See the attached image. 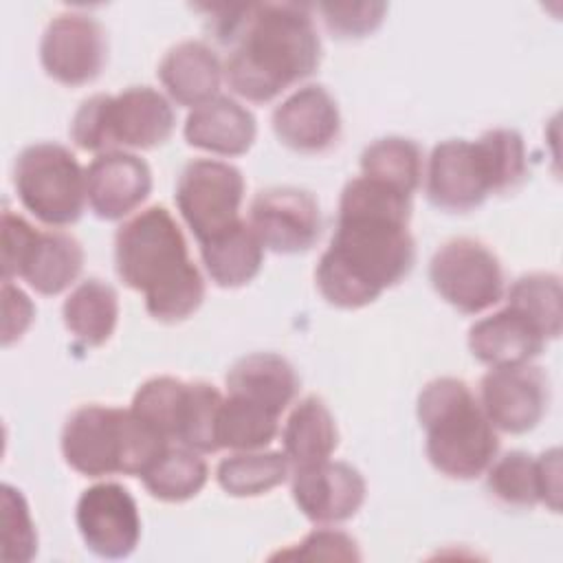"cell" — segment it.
I'll list each match as a JSON object with an SVG mask.
<instances>
[{"label":"cell","instance_id":"1","mask_svg":"<svg viewBox=\"0 0 563 563\" xmlns=\"http://www.w3.org/2000/svg\"><path fill=\"white\" fill-rule=\"evenodd\" d=\"M409 216V194L365 176L343 187L336 231L314 271L328 303L363 308L409 275L416 260Z\"/></svg>","mask_w":563,"mask_h":563},{"label":"cell","instance_id":"2","mask_svg":"<svg viewBox=\"0 0 563 563\" xmlns=\"http://www.w3.org/2000/svg\"><path fill=\"white\" fill-rule=\"evenodd\" d=\"M213 31L233 51L224 64L229 88L246 101L266 103L314 73L321 42L308 7L260 2L222 7Z\"/></svg>","mask_w":563,"mask_h":563},{"label":"cell","instance_id":"3","mask_svg":"<svg viewBox=\"0 0 563 563\" xmlns=\"http://www.w3.org/2000/svg\"><path fill=\"white\" fill-rule=\"evenodd\" d=\"M114 266L128 288L143 292L145 310L156 321H183L205 299V279L165 207H150L117 231Z\"/></svg>","mask_w":563,"mask_h":563},{"label":"cell","instance_id":"4","mask_svg":"<svg viewBox=\"0 0 563 563\" xmlns=\"http://www.w3.org/2000/svg\"><path fill=\"white\" fill-rule=\"evenodd\" d=\"M416 411L435 471L453 479H473L493 464L499 449L495 427L464 380L442 376L427 383Z\"/></svg>","mask_w":563,"mask_h":563},{"label":"cell","instance_id":"5","mask_svg":"<svg viewBox=\"0 0 563 563\" xmlns=\"http://www.w3.org/2000/svg\"><path fill=\"white\" fill-rule=\"evenodd\" d=\"M169 442L143 422L132 409L84 405L62 429L66 464L86 475H143Z\"/></svg>","mask_w":563,"mask_h":563},{"label":"cell","instance_id":"6","mask_svg":"<svg viewBox=\"0 0 563 563\" xmlns=\"http://www.w3.org/2000/svg\"><path fill=\"white\" fill-rule=\"evenodd\" d=\"M169 101L150 86H132L119 95H92L70 123V139L86 152H117L119 147L150 150L174 132Z\"/></svg>","mask_w":563,"mask_h":563},{"label":"cell","instance_id":"7","mask_svg":"<svg viewBox=\"0 0 563 563\" xmlns=\"http://www.w3.org/2000/svg\"><path fill=\"white\" fill-rule=\"evenodd\" d=\"M13 185L24 209L48 227L73 224L84 211L86 169L59 143L24 147L15 158Z\"/></svg>","mask_w":563,"mask_h":563},{"label":"cell","instance_id":"8","mask_svg":"<svg viewBox=\"0 0 563 563\" xmlns=\"http://www.w3.org/2000/svg\"><path fill=\"white\" fill-rule=\"evenodd\" d=\"M84 268L81 244L62 231H37L11 209L2 211V279L22 277L40 295H59Z\"/></svg>","mask_w":563,"mask_h":563},{"label":"cell","instance_id":"9","mask_svg":"<svg viewBox=\"0 0 563 563\" xmlns=\"http://www.w3.org/2000/svg\"><path fill=\"white\" fill-rule=\"evenodd\" d=\"M429 279L435 292L464 314H477L504 297L497 255L471 238L444 242L431 257Z\"/></svg>","mask_w":563,"mask_h":563},{"label":"cell","instance_id":"10","mask_svg":"<svg viewBox=\"0 0 563 563\" xmlns=\"http://www.w3.org/2000/svg\"><path fill=\"white\" fill-rule=\"evenodd\" d=\"M174 198L183 220L202 244L240 222L244 178L224 161L196 158L180 172Z\"/></svg>","mask_w":563,"mask_h":563},{"label":"cell","instance_id":"11","mask_svg":"<svg viewBox=\"0 0 563 563\" xmlns=\"http://www.w3.org/2000/svg\"><path fill=\"white\" fill-rule=\"evenodd\" d=\"M550 383L530 363L490 367L479 383V405L490 424L506 433L532 431L548 411Z\"/></svg>","mask_w":563,"mask_h":563},{"label":"cell","instance_id":"12","mask_svg":"<svg viewBox=\"0 0 563 563\" xmlns=\"http://www.w3.org/2000/svg\"><path fill=\"white\" fill-rule=\"evenodd\" d=\"M108 55L103 26L86 13L55 15L40 42V62L64 86H84L99 77Z\"/></svg>","mask_w":563,"mask_h":563},{"label":"cell","instance_id":"13","mask_svg":"<svg viewBox=\"0 0 563 563\" xmlns=\"http://www.w3.org/2000/svg\"><path fill=\"white\" fill-rule=\"evenodd\" d=\"M79 534L101 559L128 556L141 539V517L134 497L121 484L86 488L75 510Z\"/></svg>","mask_w":563,"mask_h":563},{"label":"cell","instance_id":"14","mask_svg":"<svg viewBox=\"0 0 563 563\" xmlns=\"http://www.w3.org/2000/svg\"><path fill=\"white\" fill-rule=\"evenodd\" d=\"M249 224L275 253H303L321 233V211L312 194L297 187H271L251 202Z\"/></svg>","mask_w":563,"mask_h":563},{"label":"cell","instance_id":"15","mask_svg":"<svg viewBox=\"0 0 563 563\" xmlns=\"http://www.w3.org/2000/svg\"><path fill=\"white\" fill-rule=\"evenodd\" d=\"M363 475L345 462H319L295 468L292 499L312 523H341L358 512L365 501Z\"/></svg>","mask_w":563,"mask_h":563},{"label":"cell","instance_id":"16","mask_svg":"<svg viewBox=\"0 0 563 563\" xmlns=\"http://www.w3.org/2000/svg\"><path fill=\"white\" fill-rule=\"evenodd\" d=\"M152 191V172L136 154L117 150L99 154L86 169V200L97 218L121 220Z\"/></svg>","mask_w":563,"mask_h":563},{"label":"cell","instance_id":"17","mask_svg":"<svg viewBox=\"0 0 563 563\" xmlns=\"http://www.w3.org/2000/svg\"><path fill=\"white\" fill-rule=\"evenodd\" d=\"M427 196L444 211H468L490 196L473 141L449 139L433 147L427 165Z\"/></svg>","mask_w":563,"mask_h":563},{"label":"cell","instance_id":"18","mask_svg":"<svg viewBox=\"0 0 563 563\" xmlns=\"http://www.w3.org/2000/svg\"><path fill=\"white\" fill-rule=\"evenodd\" d=\"M273 132L295 152L319 154L339 139V106L323 86H303L273 110Z\"/></svg>","mask_w":563,"mask_h":563},{"label":"cell","instance_id":"19","mask_svg":"<svg viewBox=\"0 0 563 563\" xmlns=\"http://www.w3.org/2000/svg\"><path fill=\"white\" fill-rule=\"evenodd\" d=\"M545 343L543 332L510 306L475 321L468 330L471 354L490 367L530 363Z\"/></svg>","mask_w":563,"mask_h":563},{"label":"cell","instance_id":"20","mask_svg":"<svg viewBox=\"0 0 563 563\" xmlns=\"http://www.w3.org/2000/svg\"><path fill=\"white\" fill-rule=\"evenodd\" d=\"M183 132L191 147L220 156H240L251 150L257 125L242 103L218 95L189 112Z\"/></svg>","mask_w":563,"mask_h":563},{"label":"cell","instance_id":"21","mask_svg":"<svg viewBox=\"0 0 563 563\" xmlns=\"http://www.w3.org/2000/svg\"><path fill=\"white\" fill-rule=\"evenodd\" d=\"M224 68L205 42H180L172 46L161 66L158 79L167 95L187 108H198L218 97Z\"/></svg>","mask_w":563,"mask_h":563},{"label":"cell","instance_id":"22","mask_svg":"<svg viewBox=\"0 0 563 563\" xmlns=\"http://www.w3.org/2000/svg\"><path fill=\"white\" fill-rule=\"evenodd\" d=\"M299 389L295 367L279 354L253 352L233 363L227 374V394L260 405L277 416L292 402Z\"/></svg>","mask_w":563,"mask_h":563},{"label":"cell","instance_id":"23","mask_svg":"<svg viewBox=\"0 0 563 563\" xmlns=\"http://www.w3.org/2000/svg\"><path fill=\"white\" fill-rule=\"evenodd\" d=\"M202 264L220 288H238L249 284L262 268L264 244L249 222L240 220L231 229L200 244Z\"/></svg>","mask_w":563,"mask_h":563},{"label":"cell","instance_id":"24","mask_svg":"<svg viewBox=\"0 0 563 563\" xmlns=\"http://www.w3.org/2000/svg\"><path fill=\"white\" fill-rule=\"evenodd\" d=\"M282 438L284 455L295 468L330 460L339 444L336 422L325 402L317 396H306L295 405Z\"/></svg>","mask_w":563,"mask_h":563},{"label":"cell","instance_id":"25","mask_svg":"<svg viewBox=\"0 0 563 563\" xmlns=\"http://www.w3.org/2000/svg\"><path fill=\"white\" fill-rule=\"evenodd\" d=\"M191 405L194 383L174 376H156L136 389L130 409L169 444H180L189 424Z\"/></svg>","mask_w":563,"mask_h":563},{"label":"cell","instance_id":"26","mask_svg":"<svg viewBox=\"0 0 563 563\" xmlns=\"http://www.w3.org/2000/svg\"><path fill=\"white\" fill-rule=\"evenodd\" d=\"M68 332L86 347L103 345L119 319V299L110 284L101 279H86L66 297L62 306Z\"/></svg>","mask_w":563,"mask_h":563},{"label":"cell","instance_id":"27","mask_svg":"<svg viewBox=\"0 0 563 563\" xmlns=\"http://www.w3.org/2000/svg\"><path fill=\"white\" fill-rule=\"evenodd\" d=\"M209 468L198 451L169 444L141 475L147 493L161 501H185L196 497L207 484Z\"/></svg>","mask_w":563,"mask_h":563},{"label":"cell","instance_id":"28","mask_svg":"<svg viewBox=\"0 0 563 563\" xmlns=\"http://www.w3.org/2000/svg\"><path fill=\"white\" fill-rule=\"evenodd\" d=\"M290 462L277 451H240L224 457L216 477L220 488L231 497H260L284 484Z\"/></svg>","mask_w":563,"mask_h":563},{"label":"cell","instance_id":"29","mask_svg":"<svg viewBox=\"0 0 563 563\" xmlns=\"http://www.w3.org/2000/svg\"><path fill=\"white\" fill-rule=\"evenodd\" d=\"M361 176L411 196L422 180V152L405 136L376 139L361 154Z\"/></svg>","mask_w":563,"mask_h":563},{"label":"cell","instance_id":"30","mask_svg":"<svg viewBox=\"0 0 563 563\" xmlns=\"http://www.w3.org/2000/svg\"><path fill=\"white\" fill-rule=\"evenodd\" d=\"M279 416L244 398L227 394L218 409L216 440L220 449L257 451L271 444L277 433Z\"/></svg>","mask_w":563,"mask_h":563},{"label":"cell","instance_id":"31","mask_svg":"<svg viewBox=\"0 0 563 563\" xmlns=\"http://www.w3.org/2000/svg\"><path fill=\"white\" fill-rule=\"evenodd\" d=\"M475 143L490 194L515 189L528 172L526 145L517 130L495 128L484 132Z\"/></svg>","mask_w":563,"mask_h":563},{"label":"cell","instance_id":"32","mask_svg":"<svg viewBox=\"0 0 563 563\" xmlns=\"http://www.w3.org/2000/svg\"><path fill=\"white\" fill-rule=\"evenodd\" d=\"M561 301H563L561 279L556 275L528 273L510 286L506 306L515 308L526 319H530L550 341L561 334V317H563Z\"/></svg>","mask_w":563,"mask_h":563},{"label":"cell","instance_id":"33","mask_svg":"<svg viewBox=\"0 0 563 563\" xmlns=\"http://www.w3.org/2000/svg\"><path fill=\"white\" fill-rule=\"evenodd\" d=\"M488 490L504 504L530 508L541 504V466L539 457L526 451H510L486 468Z\"/></svg>","mask_w":563,"mask_h":563},{"label":"cell","instance_id":"34","mask_svg":"<svg viewBox=\"0 0 563 563\" xmlns=\"http://www.w3.org/2000/svg\"><path fill=\"white\" fill-rule=\"evenodd\" d=\"M37 552V532L20 490L2 486V559L31 561Z\"/></svg>","mask_w":563,"mask_h":563},{"label":"cell","instance_id":"35","mask_svg":"<svg viewBox=\"0 0 563 563\" xmlns=\"http://www.w3.org/2000/svg\"><path fill=\"white\" fill-rule=\"evenodd\" d=\"M328 29L341 37H361L380 22L387 4L383 2H325L319 7Z\"/></svg>","mask_w":563,"mask_h":563},{"label":"cell","instance_id":"36","mask_svg":"<svg viewBox=\"0 0 563 563\" xmlns=\"http://www.w3.org/2000/svg\"><path fill=\"white\" fill-rule=\"evenodd\" d=\"M273 559H308V561H358L356 541L339 530H314L306 534L299 543L290 545L284 552H277Z\"/></svg>","mask_w":563,"mask_h":563},{"label":"cell","instance_id":"37","mask_svg":"<svg viewBox=\"0 0 563 563\" xmlns=\"http://www.w3.org/2000/svg\"><path fill=\"white\" fill-rule=\"evenodd\" d=\"M2 299H4V323H2V343L9 345L24 334L33 319L31 299L11 284V279H2Z\"/></svg>","mask_w":563,"mask_h":563},{"label":"cell","instance_id":"38","mask_svg":"<svg viewBox=\"0 0 563 563\" xmlns=\"http://www.w3.org/2000/svg\"><path fill=\"white\" fill-rule=\"evenodd\" d=\"M541 466V504L559 512L561 508V451L550 449L539 455Z\"/></svg>","mask_w":563,"mask_h":563}]
</instances>
